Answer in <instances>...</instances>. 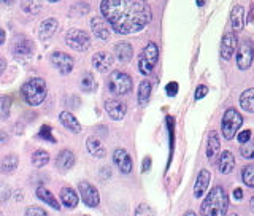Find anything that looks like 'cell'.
Returning a JSON list of instances; mask_svg holds the SVG:
<instances>
[{"mask_svg":"<svg viewBox=\"0 0 254 216\" xmlns=\"http://www.w3.org/2000/svg\"><path fill=\"white\" fill-rule=\"evenodd\" d=\"M100 13L108 26L121 35L137 34L153 18L145 0H102Z\"/></svg>","mask_w":254,"mask_h":216,"instance_id":"1","label":"cell"},{"mask_svg":"<svg viewBox=\"0 0 254 216\" xmlns=\"http://www.w3.org/2000/svg\"><path fill=\"white\" fill-rule=\"evenodd\" d=\"M229 209V197L221 186H214L200 205L202 216H226Z\"/></svg>","mask_w":254,"mask_h":216,"instance_id":"2","label":"cell"},{"mask_svg":"<svg viewBox=\"0 0 254 216\" xmlns=\"http://www.w3.org/2000/svg\"><path fill=\"white\" fill-rule=\"evenodd\" d=\"M21 94H22L24 102H27L30 107L42 105L46 99V94H48L46 81L42 78H32L22 84Z\"/></svg>","mask_w":254,"mask_h":216,"instance_id":"3","label":"cell"},{"mask_svg":"<svg viewBox=\"0 0 254 216\" xmlns=\"http://www.w3.org/2000/svg\"><path fill=\"white\" fill-rule=\"evenodd\" d=\"M243 124V116L235 108H227L221 119V132L226 140H232Z\"/></svg>","mask_w":254,"mask_h":216,"instance_id":"4","label":"cell"},{"mask_svg":"<svg viewBox=\"0 0 254 216\" xmlns=\"http://www.w3.org/2000/svg\"><path fill=\"white\" fill-rule=\"evenodd\" d=\"M108 91L113 94V95H126L132 91V78L124 73V72H119V70H115L111 72V75L108 78Z\"/></svg>","mask_w":254,"mask_h":216,"instance_id":"5","label":"cell"},{"mask_svg":"<svg viewBox=\"0 0 254 216\" xmlns=\"http://www.w3.org/2000/svg\"><path fill=\"white\" fill-rule=\"evenodd\" d=\"M159 59V48L156 43H148L138 56V70L141 75H149Z\"/></svg>","mask_w":254,"mask_h":216,"instance_id":"6","label":"cell"},{"mask_svg":"<svg viewBox=\"0 0 254 216\" xmlns=\"http://www.w3.org/2000/svg\"><path fill=\"white\" fill-rule=\"evenodd\" d=\"M65 43L70 50L84 53L89 50V46H91V37L87 32L81 29H70L65 34Z\"/></svg>","mask_w":254,"mask_h":216,"instance_id":"7","label":"cell"},{"mask_svg":"<svg viewBox=\"0 0 254 216\" xmlns=\"http://www.w3.org/2000/svg\"><path fill=\"white\" fill-rule=\"evenodd\" d=\"M237 67L240 70H248L254 61V45L250 40H243L237 46Z\"/></svg>","mask_w":254,"mask_h":216,"instance_id":"8","label":"cell"},{"mask_svg":"<svg viewBox=\"0 0 254 216\" xmlns=\"http://www.w3.org/2000/svg\"><path fill=\"white\" fill-rule=\"evenodd\" d=\"M78 191H79V196H81L83 202L91 207V209H95L99 207L100 204V196H99V191L95 186H92L89 181H81L78 185Z\"/></svg>","mask_w":254,"mask_h":216,"instance_id":"9","label":"cell"},{"mask_svg":"<svg viewBox=\"0 0 254 216\" xmlns=\"http://www.w3.org/2000/svg\"><path fill=\"white\" fill-rule=\"evenodd\" d=\"M11 51H13V56L16 59H26V58H30L32 54L35 51V45L32 40L26 38V37H19L14 40V43L11 46Z\"/></svg>","mask_w":254,"mask_h":216,"instance_id":"10","label":"cell"},{"mask_svg":"<svg viewBox=\"0 0 254 216\" xmlns=\"http://www.w3.org/2000/svg\"><path fill=\"white\" fill-rule=\"evenodd\" d=\"M51 64L61 72L62 75H68L75 66L71 56H68L67 53H62V51H54L51 54Z\"/></svg>","mask_w":254,"mask_h":216,"instance_id":"11","label":"cell"},{"mask_svg":"<svg viewBox=\"0 0 254 216\" xmlns=\"http://www.w3.org/2000/svg\"><path fill=\"white\" fill-rule=\"evenodd\" d=\"M105 110L113 121H121L127 113V105H126V102L119 99H111L105 102Z\"/></svg>","mask_w":254,"mask_h":216,"instance_id":"12","label":"cell"},{"mask_svg":"<svg viewBox=\"0 0 254 216\" xmlns=\"http://www.w3.org/2000/svg\"><path fill=\"white\" fill-rule=\"evenodd\" d=\"M238 46V38L235 35V32H229L221 40V58L224 61H229L234 56L235 50Z\"/></svg>","mask_w":254,"mask_h":216,"instance_id":"13","label":"cell"},{"mask_svg":"<svg viewBox=\"0 0 254 216\" xmlns=\"http://www.w3.org/2000/svg\"><path fill=\"white\" fill-rule=\"evenodd\" d=\"M113 62H115L113 56L107 51H99L92 56V66L95 70L100 72V73H107V72L113 67Z\"/></svg>","mask_w":254,"mask_h":216,"instance_id":"14","label":"cell"},{"mask_svg":"<svg viewBox=\"0 0 254 216\" xmlns=\"http://www.w3.org/2000/svg\"><path fill=\"white\" fill-rule=\"evenodd\" d=\"M91 30H92L95 38L103 40V42H107V40L110 38V34H111L108 22L103 18H100V16H94V18L91 19Z\"/></svg>","mask_w":254,"mask_h":216,"instance_id":"15","label":"cell"},{"mask_svg":"<svg viewBox=\"0 0 254 216\" xmlns=\"http://www.w3.org/2000/svg\"><path fill=\"white\" fill-rule=\"evenodd\" d=\"M113 162H115V165L123 173H130L132 172V167H133L132 157L129 156V153H127L126 149H123V148L115 149V153H113Z\"/></svg>","mask_w":254,"mask_h":216,"instance_id":"16","label":"cell"},{"mask_svg":"<svg viewBox=\"0 0 254 216\" xmlns=\"http://www.w3.org/2000/svg\"><path fill=\"white\" fill-rule=\"evenodd\" d=\"M59 121L70 132H73V134L81 132V124H79V121L75 118V115L71 113V111H62L59 115Z\"/></svg>","mask_w":254,"mask_h":216,"instance_id":"17","label":"cell"},{"mask_svg":"<svg viewBox=\"0 0 254 216\" xmlns=\"http://www.w3.org/2000/svg\"><path fill=\"white\" fill-rule=\"evenodd\" d=\"M56 165H58V169L62 170V172L70 170L71 167L75 165V154H73V151H70V149L61 151V153L58 154V157H56Z\"/></svg>","mask_w":254,"mask_h":216,"instance_id":"18","label":"cell"},{"mask_svg":"<svg viewBox=\"0 0 254 216\" xmlns=\"http://www.w3.org/2000/svg\"><path fill=\"white\" fill-rule=\"evenodd\" d=\"M210 180H211V175H210V172L206 170V169L198 172V177H197L195 185H194V196L197 199H200L203 196V193L206 191V188H208V185H210Z\"/></svg>","mask_w":254,"mask_h":216,"instance_id":"19","label":"cell"},{"mask_svg":"<svg viewBox=\"0 0 254 216\" xmlns=\"http://www.w3.org/2000/svg\"><path fill=\"white\" fill-rule=\"evenodd\" d=\"M115 56H116V59L119 62H123V64L130 62L132 56H133V48H132V45L127 43V42H119V43H116V46H115Z\"/></svg>","mask_w":254,"mask_h":216,"instance_id":"20","label":"cell"},{"mask_svg":"<svg viewBox=\"0 0 254 216\" xmlns=\"http://www.w3.org/2000/svg\"><path fill=\"white\" fill-rule=\"evenodd\" d=\"M234 167H235V157L234 154L230 153V151H222V153L219 154L218 157V169L221 173H230L234 170Z\"/></svg>","mask_w":254,"mask_h":216,"instance_id":"21","label":"cell"},{"mask_svg":"<svg viewBox=\"0 0 254 216\" xmlns=\"http://www.w3.org/2000/svg\"><path fill=\"white\" fill-rule=\"evenodd\" d=\"M245 10L242 5H235L230 11V24L235 32H240L245 27Z\"/></svg>","mask_w":254,"mask_h":216,"instance_id":"22","label":"cell"},{"mask_svg":"<svg viewBox=\"0 0 254 216\" xmlns=\"http://www.w3.org/2000/svg\"><path fill=\"white\" fill-rule=\"evenodd\" d=\"M219 149H221L219 137L216 132L211 131L208 134V142H206V157H208L210 161H214V157L219 154Z\"/></svg>","mask_w":254,"mask_h":216,"instance_id":"23","label":"cell"},{"mask_svg":"<svg viewBox=\"0 0 254 216\" xmlns=\"http://www.w3.org/2000/svg\"><path fill=\"white\" fill-rule=\"evenodd\" d=\"M86 148L94 157H105L107 156V149L102 145V142L95 137H89L86 140Z\"/></svg>","mask_w":254,"mask_h":216,"instance_id":"24","label":"cell"},{"mask_svg":"<svg viewBox=\"0 0 254 216\" xmlns=\"http://www.w3.org/2000/svg\"><path fill=\"white\" fill-rule=\"evenodd\" d=\"M58 27H59V24H58V21H56L54 18L45 19V21L42 22V26H40L38 34H40V37H42L43 40H48V38H51V37L56 34V30H58Z\"/></svg>","mask_w":254,"mask_h":216,"instance_id":"25","label":"cell"},{"mask_svg":"<svg viewBox=\"0 0 254 216\" xmlns=\"http://www.w3.org/2000/svg\"><path fill=\"white\" fill-rule=\"evenodd\" d=\"M61 202L67 207V209H75L78 205V194L75 189L71 188H64L61 191Z\"/></svg>","mask_w":254,"mask_h":216,"instance_id":"26","label":"cell"},{"mask_svg":"<svg viewBox=\"0 0 254 216\" xmlns=\"http://www.w3.org/2000/svg\"><path fill=\"white\" fill-rule=\"evenodd\" d=\"M37 197L40 199V201L46 202L48 205L51 207V209H54V210H61V204H59V201L53 196V193H51L50 189H46V188H38V189H37Z\"/></svg>","mask_w":254,"mask_h":216,"instance_id":"27","label":"cell"},{"mask_svg":"<svg viewBox=\"0 0 254 216\" xmlns=\"http://www.w3.org/2000/svg\"><path fill=\"white\" fill-rule=\"evenodd\" d=\"M151 89H153V86L148 81V79H143L138 86V92H137V100H138V105L140 107H145L149 97H151Z\"/></svg>","mask_w":254,"mask_h":216,"instance_id":"28","label":"cell"},{"mask_svg":"<svg viewBox=\"0 0 254 216\" xmlns=\"http://www.w3.org/2000/svg\"><path fill=\"white\" fill-rule=\"evenodd\" d=\"M240 107L245 110V111H250V113H254V89H246L242 92L240 95Z\"/></svg>","mask_w":254,"mask_h":216,"instance_id":"29","label":"cell"},{"mask_svg":"<svg viewBox=\"0 0 254 216\" xmlns=\"http://www.w3.org/2000/svg\"><path fill=\"white\" fill-rule=\"evenodd\" d=\"M79 86L84 92H94L97 89V81H95L94 75L91 72H86V73L81 75V79H79Z\"/></svg>","mask_w":254,"mask_h":216,"instance_id":"30","label":"cell"},{"mask_svg":"<svg viewBox=\"0 0 254 216\" xmlns=\"http://www.w3.org/2000/svg\"><path fill=\"white\" fill-rule=\"evenodd\" d=\"M48 162H50V154L45 149H37L34 154H32V164H34L37 169L40 167H45Z\"/></svg>","mask_w":254,"mask_h":216,"instance_id":"31","label":"cell"},{"mask_svg":"<svg viewBox=\"0 0 254 216\" xmlns=\"http://www.w3.org/2000/svg\"><path fill=\"white\" fill-rule=\"evenodd\" d=\"M16 167H18V156H14V154H8L3 161H2V172L3 173H11L16 170Z\"/></svg>","mask_w":254,"mask_h":216,"instance_id":"32","label":"cell"},{"mask_svg":"<svg viewBox=\"0 0 254 216\" xmlns=\"http://www.w3.org/2000/svg\"><path fill=\"white\" fill-rule=\"evenodd\" d=\"M11 115V97H6L2 95L0 97V119H8Z\"/></svg>","mask_w":254,"mask_h":216,"instance_id":"33","label":"cell"},{"mask_svg":"<svg viewBox=\"0 0 254 216\" xmlns=\"http://www.w3.org/2000/svg\"><path fill=\"white\" fill-rule=\"evenodd\" d=\"M22 10L29 14H38L42 10V3L38 0H22Z\"/></svg>","mask_w":254,"mask_h":216,"instance_id":"34","label":"cell"},{"mask_svg":"<svg viewBox=\"0 0 254 216\" xmlns=\"http://www.w3.org/2000/svg\"><path fill=\"white\" fill-rule=\"evenodd\" d=\"M242 180L246 186H250V188H254V162L253 164H248L243 169L242 172Z\"/></svg>","mask_w":254,"mask_h":216,"instance_id":"35","label":"cell"},{"mask_svg":"<svg viewBox=\"0 0 254 216\" xmlns=\"http://www.w3.org/2000/svg\"><path fill=\"white\" fill-rule=\"evenodd\" d=\"M240 154L245 159H254V140H248L240 148Z\"/></svg>","mask_w":254,"mask_h":216,"instance_id":"36","label":"cell"},{"mask_svg":"<svg viewBox=\"0 0 254 216\" xmlns=\"http://www.w3.org/2000/svg\"><path fill=\"white\" fill-rule=\"evenodd\" d=\"M135 216H156V212L148 204H140L135 210Z\"/></svg>","mask_w":254,"mask_h":216,"instance_id":"37","label":"cell"},{"mask_svg":"<svg viewBox=\"0 0 254 216\" xmlns=\"http://www.w3.org/2000/svg\"><path fill=\"white\" fill-rule=\"evenodd\" d=\"M38 139H43V140H48L51 143H56L53 131H51L50 126H42V129H40V132H38Z\"/></svg>","mask_w":254,"mask_h":216,"instance_id":"38","label":"cell"},{"mask_svg":"<svg viewBox=\"0 0 254 216\" xmlns=\"http://www.w3.org/2000/svg\"><path fill=\"white\" fill-rule=\"evenodd\" d=\"M26 216H50L42 207H29L26 210Z\"/></svg>","mask_w":254,"mask_h":216,"instance_id":"39","label":"cell"},{"mask_svg":"<svg viewBox=\"0 0 254 216\" xmlns=\"http://www.w3.org/2000/svg\"><path fill=\"white\" fill-rule=\"evenodd\" d=\"M165 92H167V95H169V97H175V95L178 94V83L177 81L169 83V84L165 86Z\"/></svg>","mask_w":254,"mask_h":216,"instance_id":"40","label":"cell"},{"mask_svg":"<svg viewBox=\"0 0 254 216\" xmlns=\"http://www.w3.org/2000/svg\"><path fill=\"white\" fill-rule=\"evenodd\" d=\"M237 139H238V142H240V145H243V143H246L248 140H251V131H250V129H246V131L238 132V134H237Z\"/></svg>","mask_w":254,"mask_h":216,"instance_id":"41","label":"cell"},{"mask_svg":"<svg viewBox=\"0 0 254 216\" xmlns=\"http://www.w3.org/2000/svg\"><path fill=\"white\" fill-rule=\"evenodd\" d=\"M206 94H208V87L203 86V84L197 86V91H195V100H200V99H203Z\"/></svg>","mask_w":254,"mask_h":216,"instance_id":"42","label":"cell"},{"mask_svg":"<svg viewBox=\"0 0 254 216\" xmlns=\"http://www.w3.org/2000/svg\"><path fill=\"white\" fill-rule=\"evenodd\" d=\"M234 199H235V201H242V199H243V191L240 188L234 191Z\"/></svg>","mask_w":254,"mask_h":216,"instance_id":"43","label":"cell"},{"mask_svg":"<svg viewBox=\"0 0 254 216\" xmlns=\"http://www.w3.org/2000/svg\"><path fill=\"white\" fill-rule=\"evenodd\" d=\"M5 38H6V35H5V30L0 27V45H3L5 43Z\"/></svg>","mask_w":254,"mask_h":216,"instance_id":"44","label":"cell"},{"mask_svg":"<svg viewBox=\"0 0 254 216\" xmlns=\"http://www.w3.org/2000/svg\"><path fill=\"white\" fill-rule=\"evenodd\" d=\"M5 67H6V64H5V61L3 59H0V75L3 73V70H5Z\"/></svg>","mask_w":254,"mask_h":216,"instance_id":"45","label":"cell"},{"mask_svg":"<svg viewBox=\"0 0 254 216\" xmlns=\"http://www.w3.org/2000/svg\"><path fill=\"white\" fill-rule=\"evenodd\" d=\"M16 2V0H0V3H3V5H13Z\"/></svg>","mask_w":254,"mask_h":216,"instance_id":"46","label":"cell"},{"mask_svg":"<svg viewBox=\"0 0 254 216\" xmlns=\"http://www.w3.org/2000/svg\"><path fill=\"white\" fill-rule=\"evenodd\" d=\"M250 209H251V212L254 213V197H251V201H250Z\"/></svg>","mask_w":254,"mask_h":216,"instance_id":"47","label":"cell"},{"mask_svg":"<svg viewBox=\"0 0 254 216\" xmlns=\"http://www.w3.org/2000/svg\"><path fill=\"white\" fill-rule=\"evenodd\" d=\"M149 169V159H145V167H143V170H148Z\"/></svg>","mask_w":254,"mask_h":216,"instance_id":"48","label":"cell"},{"mask_svg":"<svg viewBox=\"0 0 254 216\" xmlns=\"http://www.w3.org/2000/svg\"><path fill=\"white\" fill-rule=\"evenodd\" d=\"M185 216H197V215H195L194 212H186V213H185Z\"/></svg>","mask_w":254,"mask_h":216,"instance_id":"49","label":"cell"},{"mask_svg":"<svg viewBox=\"0 0 254 216\" xmlns=\"http://www.w3.org/2000/svg\"><path fill=\"white\" fill-rule=\"evenodd\" d=\"M203 3H205V0H197V5L198 6H203Z\"/></svg>","mask_w":254,"mask_h":216,"instance_id":"50","label":"cell"},{"mask_svg":"<svg viewBox=\"0 0 254 216\" xmlns=\"http://www.w3.org/2000/svg\"><path fill=\"white\" fill-rule=\"evenodd\" d=\"M50 3H56V2H59V0H48Z\"/></svg>","mask_w":254,"mask_h":216,"instance_id":"51","label":"cell"},{"mask_svg":"<svg viewBox=\"0 0 254 216\" xmlns=\"http://www.w3.org/2000/svg\"><path fill=\"white\" fill-rule=\"evenodd\" d=\"M226 216H238L237 213H230V215H226Z\"/></svg>","mask_w":254,"mask_h":216,"instance_id":"52","label":"cell"},{"mask_svg":"<svg viewBox=\"0 0 254 216\" xmlns=\"http://www.w3.org/2000/svg\"><path fill=\"white\" fill-rule=\"evenodd\" d=\"M0 216H2V213H0Z\"/></svg>","mask_w":254,"mask_h":216,"instance_id":"53","label":"cell"}]
</instances>
